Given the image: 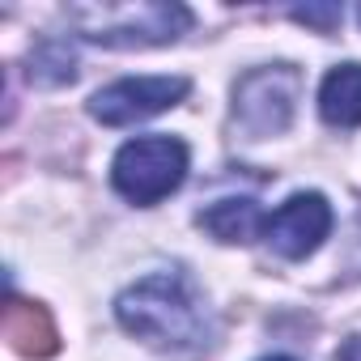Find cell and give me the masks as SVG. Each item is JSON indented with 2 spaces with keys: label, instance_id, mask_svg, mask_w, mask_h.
Wrapping results in <instances>:
<instances>
[{
  "label": "cell",
  "instance_id": "cell-1",
  "mask_svg": "<svg viewBox=\"0 0 361 361\" xmlns=\"http://www.w3.org/2000/svg\"><path fill=\"white\" fill-rule=\"evenodd\" d=\"M115 319L136 340H149V344L170 348V353L200 348L213 336L204 298L196 293V285L178 272V268L149 272L136 285H128L115 298Z\"/></svg>",
  "mask_w": 361,
  "mask_h": 361
},
{
  "label": "cell",
  "instance_id": "cell-2",
  "mask_svg": "<svg viewBox=\"0 0 361 361\" xmlns=\"http://www.w3.org/2000/svg\"><path fill=\"white\" fill-rule=\"evenodd\" d=\"M68 22L81 39L102 47H161L192 30V9L161 0H128V5H73Z\"/></svg>",
  "mask_w": 361,
  "mask_h": 361
},
{
  "label": "cell",
  "instance_id": "cell-3",
  "mask_svg": "<svg viewBox=\"0 0 361 361\" xmlns=\"http://www.w3.org/2000/svg\"><path fill=\"white\" fill-rule=\"evenodd\" d=\"M188 166H192V153L178 136H166V132L136 136L111 161V188L128 204L153 209V204H161L166 196H174L183 188Z\"/></svg>",
  "mask_w": 361,
  "mask_h": 361
},
{
  "label": "cell",
  "instance_id": "cell-4",
  "mask_svg": "<svg viewBox=\"0 0 361 361\" xmlns=\"http://www.w3.org/2000/svg\"><path fill=\"white\" fill-rule=\"evenodd\" d=\"M298 94H302V73L293 64H264L243 73L234 85V132H243V140L281 136L293 123Z\"/></svg>",
  "mask_w": 361,
  "mask_h": 361
},
{
  "label": "cell",
  "instance_id": "cell-5",
  "mask_svg": "<svg viewBox=\"0 0 361 361\" xmlns=\"http://www.w3.org/2000/svg\"><path fill=\"white\" fill-rule=\"evenodd\" d=\"M188 90H192L188 77H123V81L102 85L90 98V115L106 128H128V123H140L149 115H161L174 102H183Z\"/></svg>",
  "mask_w": 361,
  "mask_h": 361
},
{
  "label": "cell",
  "instance_id": "cell-6",
  "mask_svg": "<svg viewBox=\"0 0 361 361\" xmlns=\"http://www.w3.org/2000/svg\"><path fill=\"white\" fill-rule=\"evenodd\" d=\"M336 213L327 204V196L319 192H293L281 209L264 213V243L281 255V259H306L323 247V238L331 234Z\"/></svg>",
  "mask_w": 361,
  "mask_h": 361
},
{
  "label": "cell",
  "instance_id": "cell-7",
  "mask_svg": "<svg viewBox=\"0 0 361 361\" xmlns=\"http://www.w3.org/2000/svg\"><path fill=\"white\" fill-rule=\"evenodd\" d=\"M319 115L331 128H361V64H336L319 85Z\"/></svg>",
  "mask_w": 361,
  "mask_h": 361
},
{
  "label": "cell",
  "instance_id": "cell-8",
  "mask_svg": "<svg viewBox=\"0 0 361 361\" xmlns=\"http://www.w3.org/2000/svg\"><path fill=\"white\" fill-rule=\"evenodd\" d=\"M217 243H247L255 230H264V213L251 196H238V200H217L213 209H204L196 217Z\"/></svg>",
  "mask_w": 361,
  "mask_h": 361
},
{
  "label": "cell",
  "instance_id": "cell-9",
  "mask_svg": "<svg viewBox=\"0 0 361 361\" xmlns=\"http://www.w3.org/2000/svg\"><path fill=\"white\" fill-rule=\"evenodd\" d=\"M5 336H9L22 353H35V357L56 353V327L47 323L43 306H22V302H9V310H5Z\"/></svg>",
  "mask_w": 361,
  "mask_h": 361
},
{
  "label": "cell",
  "instance_id": "cell-10",
  "mask_svg": "<svg viewBox=\"0 0 361 361\" xmlns=\"http://www.w3.org/2000/svg\"><path fill=\"white\" fill-rule=\"evenodd\" d=\"M77 77V51L64 39H43L30 56V81L35 85H64Z\"/></svg>",
  "mask_w": 361,
  "mask_h": 361
},
{
  "label": "cell",
  "instance_id": "cell-11",
  "mask_svg": "<svg viewBox=\"0 0 361 361\" xmlns=\"http://www.w3.org/2000/svg\"><path fill=\"white\" fill-rule=\"evenodd\" d=\"M289 18L302 26H314V30H331L344 22V9L340 5H306V9H289Z\"/></svg>",
  "mask_w": 361,
  "mask_h": 361
},
{
  "label": "cell",
  "instance_id": "cell-12",
  "mask_svg": "<svg viewBox=\"0 0 361 361\" xmlns=\"http://www.w3.org/2000/svg\"><path fill=\"white\" fill-rule=\"evenodd\" d=\"M336 361H361V336H348L336 353Z\"/></svg>",
  "mask_w": 361,
  "mask_h": 361
},
{
  "label": "cell",
  "instance_id": "cell-13",
  "mask_svg": "<svg viewBox=\"0 0 361 361\" xmlns=\"http://www.w3.org/2000/svg\"><path fill=\"white\" fill-rule=\"evenodd\" d=\"M259 361H298V357H285V353H276V357H259Z\"/></svg>",
  "mask_w": 361,
  "mask_h": 361
},
{
  "label": "cell",
  "instance_id": "cell-14",
  "mask_svg": "<svg viewBox=\"0 0 361 361\" xmlns=\"http://www.w3.org/2000/svg\"><path fill=\"white\" fill-rule=\"evenodd\" d=\"M357 18H361V9H357Z\"/></svg>",
  "mask_w": 361,
  "mask_h": 361
}]
</instances>
